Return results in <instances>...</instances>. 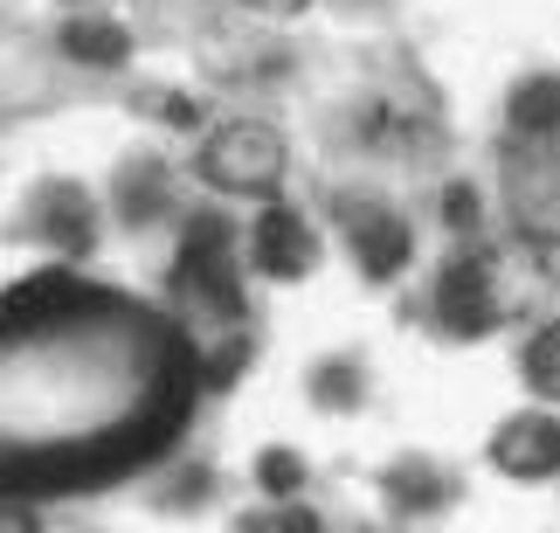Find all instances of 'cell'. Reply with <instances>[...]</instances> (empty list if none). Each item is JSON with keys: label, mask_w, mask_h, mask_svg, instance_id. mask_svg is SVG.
Here are the masks:
<instances>
[{"label": "cell", "mask_w": 560, "mask_h": 533, "mask_svg": "<svg viewBox=\"0 0 560 533\" xmlns=\"http://www.w3.org/2000/svg\"><path fill=\"white\" fill-rule=\"evenodd\" d=\"M104 298L91 285H77L70 270H35V277H21V285L0 291V347L8 339H28L42 326H62V318H77V312H97Z\"/></svg>", "instance_id": "277c9868"}, {"label": "cell", "mask_w": 560, "mask_h": 533, "mask_svg": "<svg viewBox=\"0 0 560 533\" xmlns=\"http://www.w3.org/2000/svg\"><path fill=\"white\" fill-rule=\"evenodd\" d=\"M443 222L450 229H478V187H470V181H450L443 187Z\"/></svg>", "instance_id": "d6986e66"}, {"label": "cell", "mask_w": 560, "mask_h": 533, "mask_svg": "<svg viewBox=\"0 0 560 533\" xmlns=\"http://www.w3.org/2000/svg\"><path fill=\"white\" fill-rule=\"evenodd\" d=\"M284 166H291V146L264 118H235L222 132H208V146L194 153V174H201L214 195H256V201L277 195Z\"/></svg>", "instance_id": "6da1fadb"}, {"label": "cell", "mask_w": 560, "mask_h": 533, "mask_svg": "<svg viewBox=\"0 0 560 533\" xmlns=\"http://www.w3.org/2000/svg\"><path fill=\"white\" fill-rule=\"evenodd\" d=\"M520 374H526V389H533V395L560 402V318L526 339V354H520Z\"/></svg>", "instance_id": "5bb4252c"}, {"label": "cell", "mask_w": 560, "mask_h": 533, "mask_svg": "<svg viewBox=\"0 0 560 533\" xmlns=\"http://www.w3.org/2000/svg\"><path fill=\"white\" fill-rule=\"evenodd\" d=\"M491 464H499L505 478H553L560 472V416H540V409H526V416H512L499 422V437H491Z\"/></svg>", "instance_id": "8992f818"}, {"label": "cell", "mask_w": 560, "mask_h": 533, "mask_svg": "<svg viewBox=\"0 0 560 533\" xmlns=\"http://www.w3.org/2000/svg\"><path fill=\"white\" fill-rule=\"evenodd\" d=\"M235 533H326V520L312 513V506H298V499H284V513H270V520H243Z\"/></svg>", "instance_id": "ac0fdd59"}, {"label": "cell", "mask_w": 560, "mask_h": 533, "mask_svg": "<svg viewBox=\"0 0 560 533\" xmlns=\"http://www.w3.org/2000/svg\"><path fill=\"white\" fill-rule=\"evenodd\" d=\"M505 208L533 243H560V132L512 139L505 153Z\"/></svg>", "instance_id": "7a4b0ae2"}, {"label": "cell", "mask_w": 560, "mask_h": 533, "mask_svg": "<svg viewBox=\"0 0 560 533\" xmlns=\"http://www.w3.org/2000/svg\"><path fill=\"white\" fill-rule=\"evenodd\" d=\"M505 125H512V139H540V132H560V77H526L520 91H512L505 104Z\"/></svg>", "instance_id": "30bf717a"}, {"label": "cell", "mask_w": 560, "mask_h": 533, "mask_svg": "<svg viewBox=\"0 0 560 533\" xmlns=\"http://www.w3.org/2000/svg\"><path fill=\"white\" fill-rule=\"evenodd\" d=\"M0 533H49L28 499H0Z\"/></svg>", "instance_id": "ffe728a7"}, {"label": "cell", "mask_w": 560, "mask_h": 533, "mask_svg": "<svg viewBox=\"0 0 560 533\" xmlns=\"http://www.w3.org/2000/svg\"><path fill=\"white\" fill-rule=\"evenodd\" d=\"M249 257L264 277H277V285H298V277L318 264V236L291 201H264V216L249 229Z\"/></svg>", "instance_id": "5b68a950"}, {"label": "cell", "mask_w": 560, "mask_h": 533, "mask_svg": "<svg viewBox=\"0 0 560 533\" xmlns=\"http://www.w3.org/2000/svg\"><path fill=\"white\" fill-rule=\"evenodd\" d=\"M312 402L332 416H353L360 402H368V374H360V360H318L312 368Z\"/></svg>", "instance_id": "7c38bea8"}, {"label": "cell", "mask_w": 560, "mask_h": 533, "mask_svg": "<svg viewBox=\"0 0 560 533\" xmlns=\"http://www.w3.org/2000/svg\"><path fill=\"white\" fill-rule=\"evenodd\" d=\"M381 493H387V506H395V513H436V506L450 499V478L429 472L422 457H408V464H395V472L381 478Z\"/></svg>", "instance_id": "8fae6325"}, {"label": "cell", "mask_w": 560, "mask_h": 533, "mask_svg": "<svg viewBox=\"0 0 560 533\" xmlns=\"http://www.w3.org/2000/svg\"><path fill=\"white\" fill-rule=\"evenodd\" d=\"M56 49L83 62V70H118V62H132V28H118L104 14H77V21H62Z\"/></svg>", "instance_id": "9c48e42d"}, {"label": "cell", "mask_w": 560, "mask_h": 533, "mask_svg": "<svg viewBox=\"0 0 560 533\" xmlns=\"http://www.w3.org/2000/svg\"><path fill=\"white\" fill-rule=\"evenodd\" d=\"M139 112L166 118L174 132H201V104H194L187 91H145V97H139Z\"/></svg>", "instance_id": "e0dca14e"}, {"label": "cell", "mask_w": 560, "mask_h": 533, "mask_svg": "<svg viewBox=\"0 0 560 533\" xmlns=\"http://www.w3.org/2000/svg\"><path fill=\"white\" fill-rule=\"evenodd\" d=\"M429 305H436V318H443L457 339L499 333V318H505L499 257H491V250H464V257H450V264L436 270V291H429Z\"/></svg>", "instance_id": "3957f363"}, {"label": "cell", "mask_w": 560, "mask_h": 533, "mask_svg": "<svg viewBox=\"0 0 560 533\" xmlns=\"http://www.w3.org/2000/svg\"><path fill=\"white\" fill-rule=\"evenodd\" d=\"M347 236H353V264L368 285H395L416 257V236H408L401 216H387V208H353L347 216Z\"/></svg>", "instance_id": "52a82bcc"}, {"label": "cell", "mask_w": 560, "mask_h": 533, "mask_svg": "<svg viewBox=\"0 0 560 533\" xmlns=\"http://www.w3.org/2000/svg\"><path fill=\"white\" fill-rule=\"evenodd\" d=\"M243 368H249V333H229V347H214L194 374H201V389L222 395V389H235V374H243Z\"/></svg>", "instance_id": "2e32d148"}, {"label": "cell", "mask_w": 560, "mask_h": 533, "mask_svg": "<svg viewBox=\"0 0 560 533\" xmlns=\"http://www.w3.org/2000/svg\"><path fill=\"white\" fill-rule=\"evenodd\" d=\"M256 485H264L270 499H298L312 485V464L298 451H264V457H256Z\"/></svg>", "instance_id": "9a60e30c"}, {"label": "cell", "mask_w": 560, "mask_h": 533, "mask_svg": "<svg viewBox=\"0 0 560 533\" xmlns=\"http://www.w3.org/2000/svg\"><path fill=\"white\" fill-rule=\"evenodd\" d=\"M160 195H166V166H160V160H132V166L118 174V216H125V222H145V216L160 208Z\"/></svg>", "instance_id": "4fadbf2b"}, {"label": "cell", "mask_w": 560, "mask_h": 533, "mask_svg": "<svg viewBox=\"0 0 560 533\" xmlns=\"http://www.w3.org/2000/svg\"><path fill=\"white\" fill-rule=\"evenodd\" d=\"M243 8H256V14H298V8H312V0H243Z\"/></svg>", "instance_id": "44dd1931"}, {"label": "cell", "mask_w": 560, "mask_h": 533, "mask_svg": "<svg viewBox=\"0 0 560 533\" xmlns=\"http://www.w3.org/2000/svg\"><path fill=\"white\" fill-rule=\"evenodd\" d=\"M42 236H49L62 257H91L97 250V216H91V195L70 181H56L49 195H42Z\"/></svg>", "instance_id": "ba28073f"}]
</instances>
